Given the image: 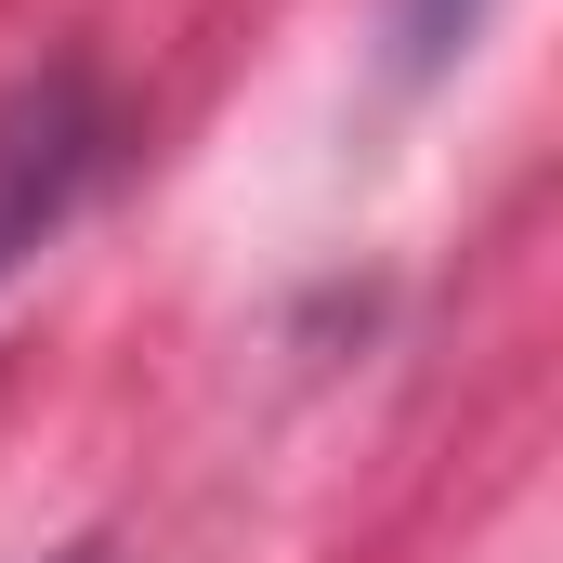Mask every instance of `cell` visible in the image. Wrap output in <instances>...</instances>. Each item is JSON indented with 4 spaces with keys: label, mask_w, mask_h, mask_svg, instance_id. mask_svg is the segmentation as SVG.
Returning <instances> with one entry per match:
<instances>
[{
    "label": "cell",
    "mask_w": 563,
    "mask_h": 563,
    "mask_svg": "<svg viewBox=\"0 0 563 563\" xmlns=\"http://www.w3.org/2000/svg\"><path fill=\"white\" fill-rule=\"evenodd\" d=\"M394 26H407V66H445V53H459V26H472V0H407Z\"/></svg>",
    "instance_id": "obj_2"
},
{
    "label": "cell",
    "mask_w": 563,
    "mask_h": 563,
    "mask_svg": "<svg viewBox=\"0 0 563 563\" xmlns=\"http://www.w3.org/2000/svg\"><path fill=\"white\" fill-rule=\"evenodd\" d=\"M53 563H92V551H53Z\"/></svg>",
    "instance_id": "obj_3"
},
{
    "label": "cell",
    "mask_w": 563,
    "mask_h": 563,
    "mask_svg": "<svg viewBox=\"0 0 563 563\" xmlns=\"http://www.w3.org/2000/svg\"><path fill=\"white\" fill-rule=\"evenodd\" d=\"M106 144H119V106H106L92 66H40V79L0 92V276L92 197Z\"/></svg>",
    "instance_id": "obj_1"
}]
</instances>
